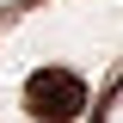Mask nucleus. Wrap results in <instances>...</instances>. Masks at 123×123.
Returning a JSON list of instances; mask_svg holds the SVG:
<instances>
[{"instance_id":"obj_1","label":"nucleus","mask_w":123,"mask_h":123,"mask_svg":"<svg viewBox=\"0 0 123 123\" xmlns=\"http://www.w3.org/2000/svg\"><path fill=\"white\" fill-rule=\"evenodd\" d=\"M25 111L37 123H74L86 111V80L68 74V68H37L25 80Z\"/></svg>"}]
</instances>
